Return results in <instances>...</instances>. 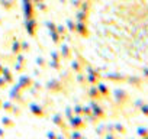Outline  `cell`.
Returning a JSON list of instances; mask_svg holds the SVG:
<instances>
[{
    "instance_id": "cell-1",
    "label": "cell",
    "mask_w": 148,
    "mask_h": 139,
    "mask_svg": "<svg viewBox=\"0 0 148 139\" xmlns=\"http://www.w3.org/2000/svg\"><path fill=\"white\" fill-rule=\"evenodd\" d=\"M142 113H144L145 116H148V104H145V106L142 107Z\"/></svg>"
},
{
    "instance_id": "cell-2",
    "label": "cell",
    "mask_w": 148,
    "mask_h": 139,
    "mask_svg": "<svg viewBox=\"0 0 148 139\" xmlns=\"http://www.w3.org/2000/svg\"><path fill=\"white\" fill-rule=\"evenodd\" d=\"M142 73H144V77H147V78H148V67L142 68Z\"/></svg>"
},
{
    "instance_id": "cell-3",
    "label": "cell",
    "mask_w": 148,
    "mask_h": 139,
    "mask_svg": "<svg viewBox=\"0 0 148 139\" xmlns=\"http://www.w3.org/2000/svg\"><path fill=\"white\" fill-rule=\"evenodd\" d=\"M139 133H141V135H144V136H148V130H145V129H144V130L141 129V130H139Z\"/></svg>"
},
{
    "instance_id": "cell-4",
    "label": "cell",
    "mask_w": 148,
    "mask_h": 139,
    "mask_svg": "<svg viewBox=\"0 0 148 139\" xmlns=\"http://www.w3.org/2000/svg\"><path fill=\"white\" fill-rule=\"evenodd\" d=\"M144 139H148V136H145V138H144Z\"/></svg>"
}]
</instances>
